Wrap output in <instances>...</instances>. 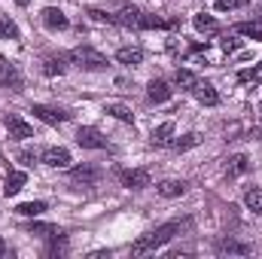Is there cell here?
Instances as JSON below:
<instances>
[{
  "mask_svg": "<svg viewBox=\"0 0 262 259\" xmlns=\"http://www.w3.org/2000/svg\"><path fill=\"white\" fill-rule=\"evenodd\" d=\"M183 229V223H165V226H159L156 232H149V235H143V238H137L134 244H131V253L134 256H146V253H156L159 247H165L177 232Z\"/></svg>",
  "mask_w": 262,
  "mask_h": 259,
  "instance_id": "6da1fadb",
  "label": "cell"
},
{
  "mask_svg": "<svg viewBox=\"0 0 262 259\" xmlns=\"http://www.w3.org/2000/svg\"><path fill=\"white\" fill-rule=\"evenodd\" d=\"M67 61H73V64L82 67V70H104V67H107V58H104L101 52L89 49V46H79V49H73V52L67 55Z\"/></svg>",
  "mask_w": 262,
  "mask_h": 259,
  "instance_id": "7a4b0ae2",
  "label": "cell"
},
{
  "mask_svg": "<svg viewBox=\"0 0 262 259\" xmlns=\"http://www.w3.org/2000/svg\"><path fill=\"white\" fill-rule=\"evenodd\" d=\"M31 113L37 116V119H43V122H49V125H61L70 119V113L61 110V107H49V104H34L31 107Z\"/></svg>",
  "mask_w": 262,
  "mask_h": 259,
  "instance_id": "3957f363",
  "label": "cell"
},
{
  "mask_svg": "<svg viewBox=\"0 0 262 259\" xmlns=\"http://www.w3.org/2000/svg\"><path fill=\"white\" fill-rule=\"evenodd\" d=\"M98 180H101V168H95V165H82V168L70 171L73 186H98Z\"/></svg>",
  "mask_w": 262,
  "mask_h": 259,
  "instance_id": "277c9868",
  "label": "cell"
},
{
  "mask_svg": "<svg viewBox=\"0 0 262 259\" xmlns=\"http://www.w3.org/2000/svg\"><path fill=\"white\" fill-rule=\"evenodd\" d=\"M76 143H79L82 149H104V146H107V137H104L98 128L85 125V128L76 131Z\"/></svg>",
  "mask_w": 262,
  "mask_h": 259,
  "instance_id": "5b68a950",
  "label": "cell"
},
{
  "mask_svg": "<svg viewBox=\"0 0 262 259\" xmlns=\"http://www.w3.org/2000/svg\"><path fill=\"white\" fill-rule=\"evenodd\" d=\"M192 95H195L198 104H204V107H216V104H220V92H216L207 79H198L195 85H192Z\"/></svg>",
  "mask_w": 262,
  "mask_h": 259,
  "instance_id": "8992f818",
  "label": "cell"
},
{
  "mask_svg": "<svg viewBox=\"0 0 262 259\" xmlns=\"http://www.w3.org/2000/svg\"><path fill=\"white\" fill-rule=\"evenodd\" d=\"M40 18H43V25H46L49 31H64L67 25H70V21H67V15L58 9V6H46V9L40 12Z\"/></svg>",
  "mask_w": 262,
  "mask_h": 259,
  "instance_id": "52a82bcc",
  "label": "cell"
},
{
  "mask_svg": "<svg viewBox=\"0 0 262 259\" xmlns=\"http://www.w3.org/2000/svg\"><path fill=\"white\" fill-rule=\"evenodd\" d=\"M119 177H122V183L128 186V189H146L152 180H149V171H143V168H134V171H119Z\"/></svg>",
  "mask_w": 262,
  "mask_h": 259,
  "instance_id": "ba28073f",
  "label": "cell"
},
{
  "mask_svg": "<svg viewBox=\"0 0 262 259\" xmlns=\"http://www.w3.org/2000/svg\"><path fill=\"white\" fill-rule=\"evenodd\" d=\"M216 250L220 253H229V256H247V253H253V247L247 241H238V238H223L216 244Z\"/></svg>",
  "mask_w": 262,
  "mask_h": 259,
  "instance_id": "9c48e42d",
  "label": "cell"
},
{
  "mask_svg": "<svg viewBox=\"0 0 262 259\" xmlns=\"http://www.w3.org/2000/svg\"><path fill=\"white\" fill-rule=\"evenodd\" d=\"M40 159H43V165H49V168H67V165H70V153H67L64 146H49Z\"/></svg>",
  "mask_w": 262,
  "mask_h": 259,
  "instance_id": "30bf717a",
  "label": "cell"
},
{
  "mask_svg": "<svg viewBox=\"0 0 262 259\" xmlns=\"http://www.w3.org/2000/svg\"><path fill=\"white\" fill-rule=\"evenodd\" d=\"M6 131H9V137H15V140H28V137H34V128H31L21 116H6Z\"/></svg>",
  "mask_w": 262,
  "mask_h": 259,
  "instance_id": "8fae6325",
  "label": "cell"
},
{
  "mask_svg": "<svg viewBox=\"0 0 262 259\" xmlns=\"http://www.w3.org/2000/svg\"><path fill=\"white\" fill-rule=\"evenodd\" d=\"M146 98H149L152 104H165V101H171V85H168L165 79H152V82L146 85Z\"/></svg>",
  "mask_w": 262,
  "mask_h": 259,
  "instance_id": "7c38bea8",
  "label": "cell"
},
{
  "mask_svg": "<svg viewBox=\"0 0 262 259\" xmlns=\"http://www.w3.org/2000/svg\"><path fill=\"white\" fill-rule=\"evenodd\" d=\"M0 85H6L12 92H21V73L6 61H0Z\"/></svg>",
  "mask_w": 262,
  "mask_h": 259,
  "instance_id": "4fadbf2b",
  "label": "cell"
},
{
  "mask_svg": "<svg viewBox=\"0 0 262 259\" xmlns=\"http://www.w3.org/2000/svg\"><path fill=\"white\" fill-rule=\"evenodd\" d=\"M156 189H159V195H165V198H180V195L189 189V183H186V180H174V177H168V180H162Z\"/></svg>",
  "mask_w": 262,
  "mask_h": 259,
  "instance_id": "5bb4252c",
  "label": "cell"
},
{
  "mask_svg": "<svg viewBox=\"0 0 262 259\" xmlns=\"http://www.w3.org/2000/svg\"><path fill=\"white\" fill-rule=\"evenodd\" d=\"M116 61H119V64H128V67L140 64V61H143V49H140V46H122V49L116 52Z\"/></svg>",
  "mask_w": 262,
  "mask_h": 259,
  "instance_id": "9a60e30c",
  "label": "cell"
},
{
  "mask_svg": "<svg viewBox=\"0 0 262 259\" xmlns=\"http://www.w3.org/2000/svg\"><path fill=\"white\" fill-rule=\"evenodd\" d=\"M247 171H250V159H247L244 153L232 156L229 165H226V174H229V177H241V174H247Z\"/></svg>",
  "mask_w": 262,
  "mask_h": 259,
  "instance_id": "2e32d148",
  "label": "cell"
},
{
  "mask_svg": "<svg viewBox=\"0 0 262 259\" xmlns=\"http://www.w3.org/2000/svg\"><path fill=\"white\" fill-rule=\"evenodd\" d=\"M113 25H134V28H140V9H134V6H122V9L113 15Z\"/></svg>",
  "mask_w": 262,
  "mask_h": 259,
  "instance_id": "e0dca14e",
  "label": "cell"
},
{
  "mask_svg": "<svg viewBox=\"0 0 262 259\" xmlns=\"http://www.w3.org/2000/svg\"><path fill=\"white\" fill-rule=\"evenodd\" d=\"M25 171H9V177H6V183H3V195H18L21 192V186H25Z\"/></svg>",
  "mask_w": 262,
  "mask_h": 259,
  "instance_id": "ac0fdd59",
  "label": "cell"
},
{
  "mask_svg": "<svg viewBox=\"0 0 262 259\" xmlns=\"http://www.w3.org/2000/svg\"><path fill=\"white\" fill-rule=\"evenodd\" d=\"M25 232L40 235V238H58V235H61V229H58V226H49V223H28Z\"/></svg>",
  "mask_w": 262,
  "mask_h": 259,
  "instance_id": "d6986e66",
  "label": "cell"
},
{
  "mask_svg": "<svg viewBox=\"0 0 262 259\" xmlns=\"http://www.w3.org/2000/svg\"><path fill=\"white\" fill-rule=\"evenodd\" d=\"M64 70H67V55H52V58L43 61V73L46 76H61Z\"/></svg>",
  "mask_w": 262,
  "mask_h": 259,
  "instance_id": "ffe728a7",
  "label": "cell"
},
{
  "mask_svg": "<svg viewBox=\"0 0 262 259\" xmlns=\"http://www.w3.org/2000/svg\"><path fill=\"white\" fill-rule=\"evenodd\" d=\"M171 134H174V122H162L159 128L152 131L149 140H152V146H168L171 143Z\"/></svg>",
  "mask_w": 262,
  "mask_h": 259,
  "instance_id": "44dd1931",
  "label": "cell"
},
{
  "mask_svg": "<svg viewBox=\"0 0 262 259\" xmlns=\"http://www.w3.org/2000/svg\"><path fill=\"white\" fill-rule=\"evenodd\" d=\"M195 28L201 31V34H216V31H220L216 18H213V15H207V12H198V15H195Z\"/></svg>",
  "mask_w": 262,
  "mask_h": 259,
  "instance_id": "7402d4cb",
  "label": "cell"
},
{
  "mask_svg": "<svg viewBox=\"0 0 262 259\" xmlns=\"http://www.w3.org/2000/svg\"><path fill=\"white\" fill-rule=\"evenodd\" d=\"M104 113H110V116H113V119H119V122H131V119H134L131 107H125V104H107V107H104Z\"/></svg>",
  "mask_w": 262,
  "mask_h": 259,
  "instance_id": "603a6c76",
  "label": "cell"
},
{
  "mask_svg": "<svg viewBox=\"0 0 262 259\" xmlns=\"http://www.w3.org/2000/svg\"><path fill=\"white\" fill-rule=\"evenodd\" d=\"M174 82H177L180 89H189V92H192V85L198 82V76L192 73V70H186V67H177V73H174Z\"/></svg>",
  "mask_w": 262,
  "mask_h": 259,
  "instance_id": "cb8c5ba5",
  "label": "cell"
},
{
  "mask_svg": "<svg viewBox=\"0 0 262 259\" xmlns=\"http://www.w3.org/2000/svg\"><path fill=\"white\" fill-rule=\"evenodd\" d=\"M201 143V137H198L195 131H189V134H183V137H177V140H171V146L177 149V153H183V149H192Z\"/></svg>",
  "mask_w": 262,
  "mask_h": 259,
  "instance_id": "d4e9b609",
  "label": "cell"
},
{
  "mask_svg": "<svg viewBox=\"0 0 262 259\" xmlns=\"http://www.w3.org/2000/svg\"><path fill=\"white\" fill-rule=\"evenodd\" d=\"M43 210H46V201H25L15 207V213H21V217H40Z\"/></svg>",
  "mask_w": 262,
  "mask_h": 259,
  "instance_id": "484cf974",
  "label": "cell"
},
{
  "mask_svg": "<svg viewBox=\"0 0 262 259\" xmlns=\"http://www.w3.org/2000/svg\"><path fill=\"white\" fill-rule=\"evenodd\" d=\"M244 204H247L253 213H262V189L259 186H253V189L244 192Z\"/></svg>",
  "mask_w": 262,
  "mask_h": 259,
  "instance_id": "4316f807",
  "label": "cell"
},
{
  "mask_svg": "<svg viewBox=\"0 0 262 259\" xmlns=\"http://www.w3.org/2000/svg\"><path fill=\"white\" fill-rule=\"evenodd\" d=\"M0 37H6V40H18V25H15L12 18H3V15H0Z\"/></svg>",
  "mask_w": 262,
  "mask_h": 259,
  "instance_id": "83f0119b",
  "label": "cell"
},
{
  "mask_svg": "<svg viewBox=\"0 0 262 259\" xmlns=\"http://www.w3.org/2000/svg\"><path fill=\"white\" fill-rule=\"evenodd\" d=\"M235 31H238V34H244V37H253V40H262V25H256V21H244V25H238Z\"/></svg>",
  "mask_w": 262,
  "mask_h": 259,
  "instance_id": "f1b7e54d",
  "label": "cell"
},
{
  "mask_svg": "<svg viewBox=\"0 0 262 259\" xmlns=\"http://www.w3.org/2000/svg\"><path fill=\"white\" fill-rule=\"evenodd\" d=\"M238 82H262V61L256 67H250V70H241Z\"/></svg>",
  "mask_w": 262,
  "mask_h": 259,
  "instance_id": "f546056e",
  "label": "cell"
},
{
  "mask_svg": "<svg viewBox=\"0 0 262 259\" xmlns=\"http://www.w3.org/2000/svg\"><path fill=\"white\" fill-rule=\"evenodd\" d=\"M37 159H40V153H37V149H21V153H18V162H21V165H28V168H31Z\"/></svg>",
  "mask_w": 262,
  "mask_h": 259,
  "instance_id": "4dcf8cb0",
  "label": "cell"
},
{
  "mask_svg": "<svg viewBox=\"0 0 262 259\" xmlns=\"http://www.w3.org/2000/svg\"><path fill=\"white\" fill-rule=\"evenodd\" d=\"M238 6H244V0H216L220 12H229V9H238Z\"/></svg>",
  "mask_w": 262,
  "mask_h": 259,
  "instance_id": "1f68e13d",
  "label": "cell"
},
{
  "mask_svg": "<svg viewBox=\"0 0 262 259\" xmlns=\"http://www.w3.org/2000/svg\"><path fill=\"white\" fill-rule=\"evenodd\" d=\"M89 15H92L95 21H107V25H113V15H110V12H101V9H89Z\"/></svg>",
  "mask_w": 262,
  "mask_h": 259,
  "instance_id": "d6a6232c",
  "label": "cell"
},
{
  "mask_svg": "<svg viewBox=\"0 0 262 259\" xmlns=\"http://www.w3.org/2000/svg\"><path fill=\"white\" fill-rule=\"evenodd\" d=\"M223 52H226V55H229V52H238V40H235V37H226V40H223Z\"/></svg>",
  "mask_w": 262,
  "mask_h": 259,
  "instance_id": "836d02e7",
  "label": "cell"
},
{
  "mask_svg": "<svg viewBox=\"0 0 262 259\" xmlns=\"http://www.w3.org/2000/svg\"><path fill=\"white\" fill-rule=\"evenodd\" d=\"M3 253H6V244H3V238H0V256H3Z\"/></svg>",
  "mask_w": 262,
  "mask_h": 259,
  "instance_id": "e575fe53",
  "label": "cell"
},
{
  "mask_svg": "<svg viewBox=\"0 0 262 259\" xmlns=\"http://www.w3.org/2000/svg\"><path fill=\"white\" fill-rule=\"evenodd\" d=\"M15 3H18V6H28V3H31V0H15Z\"/></svg>",
  "mask_w": 262,
  "mask_h": 259,
  "instance_id": "d590c367",
  "label": "cell"
}]
</instances>
